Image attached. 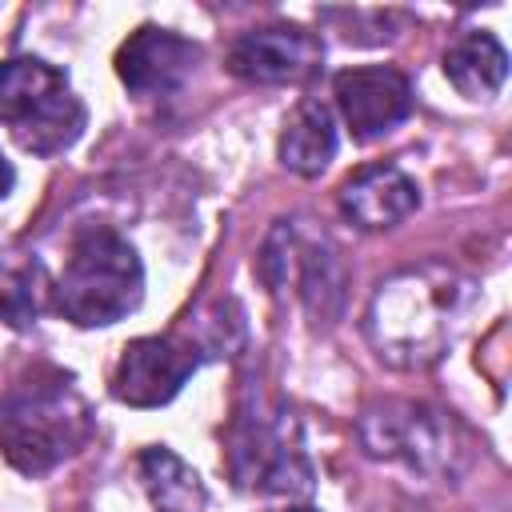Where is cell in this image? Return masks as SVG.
Masks as SVG:
<instances>
[{
  "label": "cell",
  "mask_w": 512,
  "mask_h": 512,
  "mask_svg": "<svg viewBox=\"0 0 512 512\" xmlns=\"http://www.w3.org/2000/svg\"><path fill=\"white\" fill-rule=\"evenodd\" d=\"M196 64H200V44L160 24H140L116 48V76L140 100H160L180 92L196 72Z\"/></svg>",
  "instance_id": "8fae6325"
},
{
  "label": "cell",
  "mask_w": 512,
  "mask_h": 512,
  "mask_svg": "<svg viewBox=\"0 0 512 512\" xmlns=\"http://www.w3.org/2000/svg\"><path fill=\"white\" fill-rule=\"evenodd\" d=\"M336 204L340 216L360 232H384L420 208V184L400 164H364L340 184Z\"/></svg>",
  "instance_id": "7c38bea8"
},
{
  "label": "cell",
  "mask_w": 512,
  "mask_h": 512,
  "mask_svg": "<svg viewBox=\"0 0 512 512\" xmlns=\"http://www.w3.org/2000/svg\"><path fill=\"white\" fill-rule=\"evenodd\" d=\"M144 300V264L128 236L88 224L72 236L64 268L52 284V308L76 328H108Z\"/></svg>",
  "instance_id": "3957f363"
},
{
  "label": "cell",
  "mask_w": 512,
  "mask_h": 512,
  "mask_svg": "<svg viewBox=\"0 0 512 512\" xmlns=\"http://www.w3.org/2000/svg\"><path fill=\"white\" fill-rule=\"evenodd\" d=\"M0 124L24 152L60 156L80 140L88 112L60 68L40 56H8L0 60Z\"/></svg>",
  "instance_id": "5b68a950"
},
{
  "label": "cell",
  "mask_w": 512,
  "mask_h": 512,
  "mask_svg": "<svg viewBox=\"0 0 512 512\" xmlns=\"http://www.w3.org/2000/svg\"><path fill=\"white\" fill-rule=\"evenodd\" d=\"M356 440L364 456L400 464L420 476H456L464 464L460 428L424 400H404V396L368 400L356 416Z\"/></svg>",
  "instance_id": "8992f818"
},
{
  "label": "cell",
  "mask_w": 512,
  "mask_h": 512,
  "mask_svg": "<svg viewBox=\"0 0 512 512\" xmlns=\"http://www.w3.org/2000/svg\"><path fill=\"white\" fill-rule=\"evenodd\" d=\"M228 472L236 488L264 496H308L312 460L292 412H240L228 432Z\"/></svg>",
  "instance_id": "52a82bcc"
},
{
  "label": "cell",
  "mask_w": 512,
  "mask_h": 512,
  "mask_svg": "<svg viewBox=\"0 0 512 512\" xmlns=\"http://www.w3.org/2000/svg\"><path fill=\"white\" fill-rule=\"evenodd\" d=\"M256 272L272 296L292 292L316 328H332L348 300V264L336 240L308 220H276L260 244Z\"/></svg>",
  "instance_id": "277c9868"
},
{
  "label": "cell",
  "mask_w": 512,
  "mask_h": 512,
  "mask_svg": "<svg viewBox=\"0 0 512 512\" xmlns=\"http://www.w3.org/2000/svg\"><path fill=\"white\" fill-rule=\"evenodd\" d=\"M320 64H324V44H320L316 32H308L300 24L248 28L224 52V68L236 80L264 84V88L304 84V80H312L320 72Z\"/></svg>",
  "instance_id": "ba28073f"
},
{
  "label": "cell",
  "mask_w": 512,
  "mask_h": 512,
  "mask_svg": "<svg viewBox=\"0 0 512 512\" xmlns=\"http://www.w3.org/2000/svg\"><path fill=\"white\" fill-rule=\"evenodd\" d=\"M140 480H144L156 512H204V504H208L204 480L168 444H152L140 452Z\"/></svg>",
  "instance_id": "9a60e30c"
},
{
  "label": "cell",
  "mask_w": 512,
  "mask_h": 512,
  "mask_svg": "<svg viewBox=\"0 0 512 512\" xmlns=\"http://www.w3.org/2000/svg\"><path fill=\"white\" fill-rule=\"evenodd\" d=\"M196 368L200 348L188 336H140L124 344L116 360L112 396L128 408H160L188 384Z\"/></svg>",
  "instance_id": "9c48e42d"
},
{
  "label": "cell",
  "mask_w": 512,
  "mask_h": 512,
  "mask_svg": "<svg viewBox=\"0 0 512 512\" xmlns=\"http://www.w3.org/2000/svg\"><path fill=\"white\" fill-rule=\"evenodd\" d=\"M44 268L24 244H0V320L16 332L32 328L44 304Z\"/></svg>",
  "instance_id": "2e32d148"
},
{
  "label": "cell",
  "mask_w": 512,
  "mask_h": 512,
  "mask_svg": "<svg viewBox=\"0 0 512 512\" xmlns=\"http://www.w3.org/2000/svg\"><path fill=\"white\" fill-rule=\"evenodd\" d=\"M292 512H316V508H292Z\"/></svg>",
  "instance_id": "d6986e66"
},
{
  "label": "cell",
  "mask_w": 512,
  "mask_h": 512,
  "mask_svg": "<svg viewBox=\"0 0 512 512\" xmlns=\"http://www.w3.org/2000/svg\"><path fill=\"white\" fill-rule=\"evenodd\" d=\"M332 96H336V112L348 124V132L368 144L388 136L396 124L408 120L412 112V84L400 68L388 64H364V68H344L332 80Z\"/></svg>",
  "instance_id": "30bf717a"
},
{
  "label": "cell",
  "mask_w": 512,
  "mask_h": 512,
  "mask_svg": "<svg viewBox=\"0 0 512 512\" xmlns=\"http://www.w3.org/2000/svg\"><path fill=\"white\" fill-rule=\"evenodd\" d=\"M476 288L444 260H420L392 272L368 300L364 336L380 364L400 372L432 368L464 328Z\"/></svg>",
  "instance_id": "6da1fadb"
},
{
  "label": "cell",
  "mask_w": 512,
  "mask_h": 512,
  "mask_svg": "<svg viewBox=\"0 0 512 512\" xmlns=\"http://www.w3.org/2000/svg\"><path fill=\"white\" fill-rule=\"evenodd\" d=\"M444 76L464 100H492L508 80V52L492 32L468 28L444 48Z\"/></svg>",
  "instance_id": "5bb4252c"
},
{
  "label": "cell",
  "mask_w": 512,
  "mask_h": 512,
  "mask_svg": "<svg viewBox=\"0 0 512 512\" xmlns=\"http://www.w3.org/2000/svg\"><path fill=\"white\" fill-rule=\"evenodd\" d=\"M12 188H16V168H12V160L0 152V200H8Z\"/></svg>",
  "instance_id": "ac0fdd59"
},
{
  "label": "cell",
  "mask_w": 512,
  "mask_h": 512,
  "mask_svg": "<svg viewBox=\"0 0 512 512\" xmlns=\"http://www.w3.org/2000/svg\"><path fill=\"white\" fill-rule=\"evenodd\" d=\"M96 432L92 404L60 368H32L0 396V452L24 476H44Z\"/></svg>",
  "instance_id": "7a4b0ae2"
},
{
  "label": "cell",
  "mask_w": 512,
  "mask_h": 512,
  "mask_svg": "<svg viewBox=\"0 0 512 512\" xmlns=\"http://www.w3.org/2000/svg\"><path fill=\"white\" fill-rule=\"evenodd\" d=\"M276 156H280V164L288 172H296L304 180L320 176L336 156V116H332V108L324 100H316V96L300 100L288 112L284 128H280Z\"/></svg>",
  "instance_id": "4fadbf2b"
},
{
  "label": "cell",
  "mask_w": 512,
  "mask_h": 512,
  "mask_svg": "<svg viewBox=\"0 0 512 512\" xmlns=\"http://www.w3.org/2000/svg\"><path fill=\"white\" fill-rule=\"evenodd\" d=\"M212 320H196V336L188 332V340L200 348V352H212V356H224L228 348L240 344L244 336V312L236 308V300H216L212 308Z\"/></svg>",
  "instance_id": "e0dca14e"
}]
</instances>
